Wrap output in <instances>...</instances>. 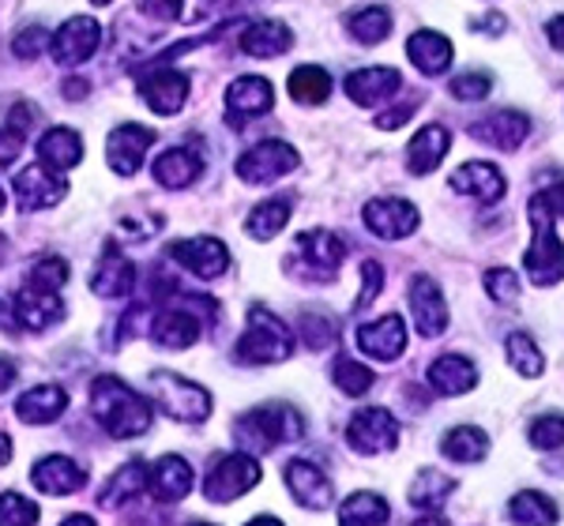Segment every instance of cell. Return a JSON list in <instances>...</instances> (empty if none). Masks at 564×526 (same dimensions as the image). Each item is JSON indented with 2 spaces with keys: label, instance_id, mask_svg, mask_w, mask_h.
<instances>
[{
  "label": "cell",
  "instance_id": "cell-18",
  "mask_svg": "<svg viewBox=\"0 0 564 526\" xmlns=\"http://www.w3.org/2000/svg\"><path fill=\"white\" fill-rule=\"evenodd\" d=\"M170 256H174L185 271H193L196 278H204V283L226 275V267H230V252H226V244L215 241V238L174 241L170 244Z\"/></svg>",
  "mask_w": 564,
  "mask_h": 526
},
{
  "label": "cell",
  "instance_id": "cell-19",
  "mask_svg": "<svg viewBox=\"0 0 564 526\" xmlns=\"http://www.w3.org/2000/svg\"><path fill=\"white\" fill-rule=\"evenodd\" d=\"M90 289L98 297H106V302H121V297H129L135 289V263L124 256L117 241L106 244L102 260H98L95 275H90Z\"/></svg>",
  "mask_w": 564,
  "mask_h": 526
},
{
  "label": "cell",
  "instance_id": "cell-40",
  "mask_svg": "<svg viewBox=\"0 0 564 526\" xmlns=\"http://www.w3.org/2000/svg\"><path fill=\"white\" fill-rule=\"evenodd\" d=\"M327 95H332V76H327L324 68H316V65L294 68V76H290V98H294V102L324 106Z\"/></svg>",
  "mask_w": 564,
  "mask_h": 526
},
{
  "label": "cell",
  "instance_id": "cell-4",
  "mask_svg": "<svg viewBox=\"0 0 564 526\" xmlns=\"http://www.w3.org/2000/svg\"><path fill=\"white\" fill-rule=\"evenodd\" d=\"M234 358L241 365H279V361L294 358V331L268 305H252Z\"/></svg>",
  "mask_w": 564,
  "mask_h": 526
},
{
  "label": "cell",
  "instance_id": "cell-50",
  "mask_svg": "<svg viewBox=\"0 0 564 526\" xmlns=\"http://www.w3.org/2000/svg\"><path fill=\"white\" fill-rule=\"evenodd\" d=\"M489 90H494V79L481 76V72H463V76L452 79V95L459 102H486Z\"/></svg>",
  "mask_w": 564,
  "mask_h": 526
},
{
  "label": "cell",
  "instance_id": "cell-52",
  "mask_svg": "<svg viewBox=\"0 0 564 526\" xmlns=\"http://www.w3.org/2000/svg\"><path fill=\"white\" fill-rule=\"evenodd\" d=\"M380 289H384V267H380L377 260H366L361 263V294L358 302H354V308H366L380 297Z\"/></svg>",
  "mask_w": 564,
  "mask_h": 526
},
{
  "label": "cell",
  "instance_id": "cell-5",
  "mask_svg": "<svg viewBox=\"0 0 564 526\" xmlns=\"http://www.w3.org/2000/svg\"><path fill=\"white\" fill-rule=\"evenodd\" d=\"M148 384H151L154 406H162L174 421L199 425L212 417V395H207V387H199L196 380H185L177 373H151Z\"/></svg>",
  "mask_w": 564,
  "mask_h": 526
},
{
  "label": "cell",
  "instance_id": "cell-6",
  "mask_svg": "<svg viewBox=\"0 0 564 526\" xmlns=\"http://www.w3.org/2000/svg\"><path fill=\"white\" fill-rule=\"evenodd\" d=\"M263 478L257 456H249V451H234V456H218L215 467L207 470L204 478V496L212 504H230L245 496L249 489H257Z\"/></svg>",
  "mask_w": 564,
  "mask_h": 526
},
{
  "label": "cell",
  "instance_id": "cell-33",
  "mask_svg": "<svg viewBox=\"0 0 564 526\" xmlns=\"http://www.w3.org/2000/svg\"><path fill=\"white\" fill-rule=\"evenodd\" d=\"M39 158H42V166L57 169V174H68V169H76L79 158H84V140L72 129H50L39 140Z\"/></svg>",
  "mask_w": 564,
  "mask_h": 526
},
{
  "label": "cell",
  "instance_id": "cell-12",
  "mask_svg": "<svg viewBox=\"0 0 564 526\" xmlns=\"http://www.w3.org/2000/svg\"><path fill=\"white\" fill-rule=\"evenodd\" d=\"M361 219H366L372 238H380V241H403V238H411V233L417 230L422 215H417V207L406 204V199L384 196V199H369V204L361 207Z\"/></svg>",
  "mask_w": 564,
  "mask_h": 526
},
{
  "label": "cell",
  "instance_id": "cell-44",
  "mask_svg": "<svg viewBox=\"0 0 564 526\" xmlns=\"http://www.w3.org/2000/svg\"><path fill=\"white\" fill-rule=\"evenodd\" d=\"M332 380H335V387H339L343 395L361 398L366 392H372L377 373L366 369V365H358V361H350V358H339V361H335V369H332Z\"/></svg>",
  "mask_w": 564,
  "mask_h": 526
},
{
  "label": "cell",
  "instance_id": "cell-55",
  "mask_svg": "<svg viewBox=\"0 0 564 526\" xmlns=\"http://www.w3.org/2000/svg\"><path fill=\"white\" fill-rule=\"evenodd\" d=\"M414 113H417V106H414V102L395 106V110H388V113H377V129L391 132V129H399V124H406V121H411Z\"/></svg>",
  "mask_w": 564,
  "mask_h": 526
},
{
  "label": "cell",
  "instance_id": "cell-34",
  "mask_svg": "<svg viewBox=\"0 0 564 526\" xmlns=\"http://www.w3.org/2000/svg\"><path fill=\"white\" fill-rule=\"evenodd\" d=\"M151 339L166 350H188L196 347L199 339V320L193 313H181V308H170V313H159L151 324Z\"/></svg>",
  "mask_w": 564,
  "mask_h": 526
},
{
  "label": "cell",
  "instance_id": "cell-22",
  "mask_svg": "<svg viewBox=\"0 0 564 526\" xmlns=\"http://www.w3.org/2000/svg\"><path fill=\"white\" fill-rule=\"evenodd\" d=\"M470 135L497 151H516L527 135H531V117L520 110H497V113H489L470 124Z\"/></svg>",
  "mask_w": 564,
  "mask_h": 526
},
{
  "label": "cell",
  "instance_id": "cell-32",
  "mask_svg": "<svg viewBox=\"0 0 564 526\" xmlns=\"http://www.w3.org/2000/svg\"><path fill=\"white\" fill-rule=\"evenodd\" d=\"M406 57L422 76H441L452 68V42L436 31H417L406 39Z\"/></svg>",
  "mask_w": 564,
  "mask_h": 526
},
{
  "label": "cell",
  "instance_id": "cell-57",
  "mask_svg": "<svg viewBox=\"0 0 564 526\" xmlns=\"http://www.w3.org/2000/svg\"><path fill=\"white\" fill-rule=\"evenodd\" d=\"M470 26H475V31H486V34H505V20H500V15H494V12H486V15H478V20H470Z\"/></svg>",
  "mask_w": 564,
  "mask_h": 526
},
{
  "label": "cell",
  "instance_id": "cell-7",
  "mask_svg": "<svg viewBox=\"0 0 564 526\" xmlns=\"http://www.w3.org/2000/svg\"><path fill=\"white\" fill-rule=\"evenodd\" d=\"M343 260H347V244L332 230H308L294 241V271L316 278V283H335Z\"/></svg>",
  "mask_w": 564,
  "mask_h": 526
},
{
  "label": "cell",
  "instance_id": "cell-41",
  "mask_svg": "<svg viewBox=\"0 0 564 526\" xmlns=\"http://www.w3.org/2000/svg\"><path fill=\"white\" fill-rule=\"evenodd\" d=\"M505 350H508V365H512L520 376H527V380L542 376L545 358H542V350L534 347V339L527 331H512V335H508Z\"/></svg>",
  "mask_w": 564,
  "mask_h": 526
},
{
  "label": "cell",
  "instance_id": "cell-60",
  "mask_svg": "<svg viewBox=\"0 0 564 526\" xmlns=\"http://www.w3.org/2000/svg\"><path fill=\"white\" fill-rule=\"evenodd\" d=\"M65 98H87V84H84V79H68V84H65Z\"/></svg>",
  "mask_w": 564,
  "mask_h": 526
},
{
  "label": "cell",
  "instance_id": "cell-3",
  "mask_svg": "<svg viewBox=\"0 0 564 526\" xmlns=\"http://www.w3.org/2000/svg\"><path fill=\"white\" fill-rule=\"evenodd\" d=\"M305 437V417L286 403H268L234 421V440L249 456H268L279 443H297Z\"/></svg>",
  "mask_w": 564,
  "mask_h": 526
},
{
  "label": "cell",
  "instance_id": "cell-23",
  "mask_svg": "<svg viewBox=\"0 0 564 526\" xmlns=\"http://www.w3.org/2000/svg\"><path fill=\"white\" fill-rule=\"evenodd\" d=\"M358 347L377 361H395L406 350V324L403 316H380L377 324H361L358 328Z\"/></svg>",
  "mask_w": 564,
  "mask_h": 526
},
{
  "label": "cell",
  "instance_id": "cell-30",
  "mask_svg": "<svg viewBox=\"0 0 564 526\" xmlns=\"http://www.w3.org/2000/svg\"><path fill=\"white\" fill-rule=\"evenodd\" d=\"M448 147H452L448 129H441V124H425V129L406 143V169H411L414 177L433 174V169L444 162Z\"/></svg>",
  "mask_w": 564,
  "mask_h": 526
},
{
  "label": "cell",
  "instance_id": "cell-1",
  "mask_svg": "<svg viewBox=\"0 0 564 526\" xmlns=\"http://www.w3.org/2000/svg\"><path fill=\"white\" fill-rule=\"evenodd\" d=\"M90 406H95V417L113 440H132L151 429L154 403L124 384L121 376H98L90 384Z\"/></svg>",
  "mask_w": 564,
  "mask_h": 526
},
{
  "label": "cell",
  "instance_id": "cell-53",
  "mask_svg": "<svg viewBox=\"0 0 564 526\" xmlns=\"http://www.w3.org/2000/svg\"><path fill=\"white\" fill-rule=\"evenodd\" d=\"M140 12L154 15V20H162V23H174L185 15V0H140Z\"/></svg>",
  "mask_w": 564,
  "mask_h": 526
},
{
  "label": "cell",
  "instance_id": "cell-35",
  "mask_svg": "<svg viewBox=\"0 0 564 526\" xmlns=\"http://www.w3.org/2000/svg\"><path fill=\"white\" fill-rule=\"evenodd\" d=\"M143 489H148V467H143L140 459L124 462V467L106 482L102 496H98V504H102L106 512H117V507H124V504L132 501V496H140Z\"/></svg>",
  "mask_w": 564,
  "mask_h": 526
},
{
  "label": "cell",
  "instance_id": "cell-42",
  "mask_svg": "<svg viewBox=\"0 0 564 526\" xmlns=\"http://www.w3.org/2000/svg\"><path fill=\"white\" fill-rule=\"evenodd\" d=\"M508 515H512L516 523H557L561 519V512H557V504L550 501L545 493H520L512 504H508Z\"/></svg>",
  "mask_w": 564,
  "mask_h": 526
},
{
  "label": "cell",
  "instance_id": "cell-36",
  "mask_svg": "<svg viewBox=\"0 0 564 526\" xmlns=\"http://www.w3.org/2000/svg\"><path fill=\"white\" fill-rule=\"evenodd\" d=\"M452 493H456V478L441 474V470H422V474L411 482L406 501H411L417 512H441Z\"/></svg>",
  "mask_w": 564,
  "mask_h": 526
},
{
  "label": "cell",
  "instance_id": "cell-10",
  "mask_svg": "<svg viewBox=\"0 0 564 526\" xmlns=\"http://www.w3.org/2000/svg\"><path fill=\"white\" fill-rule=\"evenodd\" d=\"M151 68L154 72L140 68V84H135L140 98L159 117L181 113V106L188 102V90H193V79H188L185 72H177V68H159V65H151Z\"/></svg>",
  "mask_w": 564,
  "mask_h": 526
},
{
  "label": "cell",
  "instance_id": "cell-13",
  "mask_svg": "<svg viewBox=\"0 0 564 526\" xmlns=\"http://www.w3.org/2000/svg\"><path fill=\"white\" fill-rule=\"evenodd\" d=\"M98 45H102V26H98V20L95 15H76V20H68L50 39V53H53L57 65L76 68V65H84V61L95 57Z\"/></svg>",
  "mask_w": 564,
  "mask_h": 526
},
{
  "label": "cell",
  "instance_id": "cell-37",
  "mask_svg": "<svg viewBox=\"0 0 564 526\" xmlns=\"http://www.w3.org/2000/svg\"><path fill=\"white\" fill-rule=\"evenodd\" d=\"M441 451L452 462H481L489 456V437L478 425H456V429L441 440Z\"/></svg>",
  "mask_w": 564,
  "mask_h": 526
},
{
  "label": "cell",
  "instance_id": "cell-26",
  "mask_svg": "<svg viewBox=\"0 0 564 526\" xmlns=\"http://www.w3.org/2000/svg\"><path fill=\"white\" fill-rule=\"evenodd\" d=\"M448 185L463 196L478 199V204H497L508 188L505 174H500L497 166H489V162H463L456 174L448 177Z\"/></svg>",
  "mask_w": 564,
  "mask_h": 526
},
{
  "label": "cell",
  "instance_id": "cell-11",
  "mask_svg": "<svg viewBox=\"0 0 564 526\" xmlns=\"http://www.w3.org/2000/svg\"><path fill=\"white\" fill-rule=\"evenodd\" d=\"M12 196H15V207L20 211H45V207H57L61 199L68 196V180L57 174V169H50V166H23L20 174H15V188H12Z\"/></svg>",
  "mask_w": 564,
  "mask_h": 526
},
{
  "label": "cell",
  "instance_id": "cell-46",
  "mask_svg": "<svg viewBox=\"0 0 564 526\" xmlns=\"http://www.w3.org/2000/svg\"><path fill=\"white\" fill-rule=\"evenodd\" d=\"M39 504L20 493H0V526H31L39 523Z\"/></svg>",
  "mask_w": 564,
  "mask_h": 526
},
{
  "label": "cell",
  "instance_id": "cell-45",
  "mask_svg": "<svg viewBox=\"0 0 564 526\" xmlns=\"http://www.w3.org/2000/svg\"><path fill=\"white\" fill-rule=\"evenodd\" d=\"M486 294L494 297L497 305H516L520 302V294H523V283H520V275L516 271H508V267H494V271H486Z\"/></svg>",
  "mask_w": 564,
  "mask_h": 526
},
{
  "label": "cell",
  "instance_id": "cell-39",
  "mask_svg": "<svg viewBox=\"0 0 564 526\" xmlns=\"http://www.w3.org/2000/svg\"><path fill=\"white\" fill-rule=\"evenodd\" d=\"M347 31H350V39H358L361 45H377L391 34V12L380 4L358 8V12L347 15Z\"/></svg>",
  "mask_w": 564,
  "mask_h": 526
},
{
  "label": "cell",
  "instance_id": "cell-25",
  "mask_svg": "<svg viewBox=\"0 0 564 526\" xmlns=\"http://www.w3.org/2000/svg\"><path fill=\"white\" fill-rule=\"evenodd\" d=\"M399 87H403V76L395 68H361L343 84L354 106H384L391 95H399Z\"/></svg>",
  "mask_w": 564,
  "mask_h": 526
},
{
  "label": "cell",
  "instance_id": "cell-14",
  "mask_svg": "<svg viewBox=\"0 0 564 526\" xmlns=\"http://www.w3.org/2000/svg\"><path fill=\"white\" fill-rule=\"evenodd\" d=\"M12 316L20 320L26 331H45L57 328L65 320V302H61V289H42L34 283L20 286V294L12 297Z\"/></svg>",
  "mask_w": 564,
  "mask_h": 526
},
{
  "label": "cell",
  "instance_id": "cell-9",
  "mask_svg": "<svg viewBox=\"0 0 564 526\" xmlns=\"http://www.w3.org/2000/svg\"><path fill=\"white\" fill-rule=\"evenodd\" d=\"M347 443L361 456H384V451L399 448V421L384 406H366L350 417L347 425Z\"/></svg>",
  "mask_w": 564,
  "mask_h": 526
},
{
  "label": "cell",
  "instance_id": "cell-61",
  "mask_svg": "<svg viewBox=\"0 0 564 526\" xmlns=\"http://www.w3.org/2000/svg\"><path fill=\"white\" fill-rule=\"evenodd\" d=\"M8 462H12V437L0 432V467H8Z\"/></svg>",
  "mask_w": 564,
  "mask_h": 526
},
{
  "label": "cell",
  "instance_id": "cell-2",
  "mask_svg": "<svg viewBox=\"0 0 564 526\" xmlns=\"http://www.w3.org/2000/svg\"><path fill=\"white\" fill-rule=\"evenodd\" d=\"M527 215H531V230H534V241L527 249V275L539 286H557L561 283V233H557L561 185L534 196Z\"/></svg>",
  "mask_w": 564,
  "mask_h": 526
},
{
  "label": "cell",
  "instance_id": "cell-62",
  "mask_svg": "<svg viewBox=\"0 0 564 526\" xmlns=\"http://www.w3.org/2000/svg\"><path fill=\"white\" fill-rule=\"evenodd\" d=\"M4 207H8V196H4V193H0V215H4Z\"/></svg>",
  "mask_w": 564,
  "mask_h": 526
},
{
  "label": "cell",
  "instance_id": "cell-28",
  "mask_svg": "<svg viewBox=\"0 0 564 526\" xmlns=\"http://www.w3.org/2000/svg\"><path fill=\"white\" fill-rule=\"evenodd\" d=\"M68 410V392L57 384H39L15 398V417L23 425H53Z\"/></svg>",
  "mask_w": 564,
  "mask_h": 526
},
{
  "label": "cell",
  "instance_id": "cell-21",
  "mask_svg": "<svg viewBox=\"0 0 564 526\" xmlns=\"http://www.w3.org/2000/svg\"><path fill=\"white\" fill-rule=\"evenodd\" d=\"M31 482L45 496H68V493H79V489L87 485V470L68 456H45V459L34 462Z\"/></svg>",
  "mask_w": 564,
  "mask_h": 526
},
{
  "label": "cell",
  "instance_id": "cell-38",
  "mask_svg": "<svg viewBox=\"0 0 564 526\" xmlns=\"http://www.w3.org/2000/svg\"><path fill=\"white\" fill-rule=\"evenodd\" d=\"M290 211H294V204L290 199H263L257 211L249 215V222H245V230H249L252 241H271L282 233V226L290 222Z\"/></svg>",
  "mask_w": 564,
  "mask_h": 526
},
{
  "label": "cell",
  "instance_id": "cell-17",
  "mask_svg": "<svg viewBox=\"0 0 564 526\" xmlns=\"http://www.w3.org/2000/svg\"><path fill=\"white\" fill-rule=\"evenodd\" d=\"M282 478H286L290 496H294V501L302 504V507H308V512H324V507H332V501H335L332 478H327L321 467H313L308 459L286 462Z\"/></svg>",
  "mask_w": 564,
  "mask_h": 526
},
{
  "label": "cell",
  "instance_id": "cell-48",
  "mask_svg": "<svg viewBox=\"0 0 564 526\" xmlns=\"http://www.w3.org/2000/svg\"><path fill=\"white\" fill-rule=\"evenodd\" d=\"M26 283H34V286H42V289H61V286L68 283V260H61V256H42V260L31 267Z\"/></svg>",
  "mask_w": 564,
  "mask_h": 526
},
{
  "label": "cell",
  "instance_id": "cell-16",
  "mask_svg": "<svg viewBox=\"0 0 564 526\" xmlns=\"http://www.w3.org/2000/svg\"><path fill=\"white\" fill-rule=\"evenodd\" d=\"M151 147H154V132L148 124H121V129H113V135L106 140V162L117 177H132V174H140Z\"/></svg>",
  "mask_w": 564,
  "mask_h": 526
},
{
  "label": "cell",
  "instance_id": "cell-63",
  "mask_svg": "<svg viewBox=\"0 0 564 526\" xmlns=\"http://www.w3.org/2000/svg\"><path fill=\"white\" fill-rule=\"evenodd\" d=\"M90 4H113V0H90Z\"/></svg>",
  "mask_w": 564,
  "mask_h": 526
},
{
  "label": "cell",
  "instance_id": "cell-15",
  "mask_svg": "<svg viewBox=\"0 0 564 526\" xmlns=\"http://www.w3.org/2000/svg\"><path fill=\"white\" fill-rule=\"evenodd\" d=\"M406 302H411L414 328L422 339H436V335L448 331V302H444L441 286L430 275H414L411 289H406Z\"/></svg>",
  "mask_w": 564,
  "mask_h": 526
},
{
  "label": "cell",
  "instance_id": "cell-31",
  "mask_svg": "<svg viewBox=\"0 0 564 526\" xmlns=\"http://www.w3.org/2000/svg\"><path fill=\"white\" fill-rule=\"evenodd\" d=\"M430 387L436 395H467L478 387V369L475 361L459 358V353H448V358H436L430 365Z\"/></svg>",
  "mask_w": 564,
  "mask_h": 526
},
{
  "label": "cell",
  "instance_id": "cell-47",
  "mask_svg": "<svg viewBox=\"0 0 564 526\" xmlns=\"http://www.w3.org/2000/svg\"><path fill=\"white\" fill-rule=\"evenodd\" d=\"M335 335H339V328H335V320L327 313H305L302 316V339L308 350H327L335 342Z\"/></svg>",
  "mask_w": 564,
  "mask_h": 526
},
{
  "label": "cell",
  "instance_id": "cell-20",
  "mask_svg": "<svg viewBox=\"0 0 564 526\" xmlns=\"http://www.w3.org/2000/svg\"><path fill=\"white\" fill-rule=\"evenodd\" d=\"M275 106V90L263 76H241L226 87V117L234 129H241L249 117H263Z\"/></svg>",
  "mask_w": 564,
  "mask_h": 526
},
{
  "label": "cell",
  "instance_id": "cell-49",
  "mask_svg": "<svg viewBox=\"0 0 564 526\" xmlns=\"http://www.w3.org/2000/svg\"><path fill=\"white\" fill-rule=\"evenodd\" d=\"M561 432H564V417L561 414H545L539 421H531V429H527V437L539 451H553L561 448Z\"/></svg>",
  "mask_w": 564,
  "mask_h": 526
},
{
  "label": "cell",
  "instance_id": "cell-43",
  "mask_svg": "<svg viewBox=\"0 0 564 526\" xmlns=\"http://www.w3.org/2000/svg\"><path fill=\"white\" fill-rule=\"evenodd\" d=\"M391 507L384 504V496L377 493H354L339 504V519L343 523H388Z\"/></svg>",
  "mask_w": 564,
  "mask_h": 526
},
{
  "label": "cell",
  "instance_id": "cell-24",
  "mask_svg": "<svg viewBox=\"0 0 564 526\" xmlns=\"http://www.w3.org/2000/svg\"><path fill=\"white\" fill-rule=\"evenodd\" d=\"M148 489L159 504H177L193 493V467L181 456H162L148 470Z\"/></svg>",
  "mask_w": 564,
  "mask_h": 526
},
{
  "label": "cell",
  "instance_id": "cell-54",
  "mask_svg": "<svg viewBox=\"0 0 564 526\" xmlns=\"http://www.w3.org/2000/svg\"><path fill=\"white\" fill-rule=\"evenodd\" d=\"M23 154V135L20 132H8L0 129V169H8L15 158Z\"/></svg>",
  "mask_w": 564,
  "mask_h": 526
},
{
  "label": "cell",
  "instance_id": "cell-8",
  "mask_svg": "<svg viewBox=\"0 0 564 526\" xmlns=\"http://www.w3.org/2000/svg\"><path fill=\"white\" fill-rule=\"evenodd\" d=\"M297 166H302V158L286 140H263L238 158V177L245 185H275L286 174H294Z\"/></svg>",
  "mask_w": 564,
  "mask_h": 526
},
{
  "label": "cell",
  "instance_id": "cell-51",
  "mask_svg": "<svg viewBox=\"0 0 564 526\" xmlns=\"http://www.w3.org/2000/svg\"><path fill=\"white\" fill-rule=\"evenodd\" d=\"M45 45H50V34H45V26H26V31H20L12 39V53L20 61H34L45 53Z\"/></svg>",
  "mask_w": 564,
  "mask_h": 526
},
{
  "label": "cell",
  "instance_id": "cell-27",
  "mask_svg": "<svg viewBox=\"0 0 564 526\" xmlns=\"http://www.w3.org/2000/svg\"><path fill=\"white\" fill-rule=\"evenodd\" d=\"M199 174H204V158H199L193 147L162 151L159 158H154V166H151V177L159 180L162 188H170V193L188 188L193 180H199Z\"/></svg>",
  "mask_w": 564,
  "mask_h": 526
},
{
  "label": "cell",
  "instance_id": "cell-29",
  "mask_svg": "<svg viewBox=\"0 0 564 526\" xmlns=\"http://www.w3.org/2000/svg\"><path fill=\"white\" fill-rule=\"evenodd\" d=\"M241 50L260 61L282 57V53L294 50V31L282 20H257L241 31Z\"/></svg>",
  "mask_w": 564,
  "mask_h": 526
},
{
  "label": "cell",
  "instance_id": "cell-56",
  "mask_svg": "<svg viewBox=\"0 0 564 526\" xmlns=\"http://www.w3.org/2000/svg\"><path fill=\"white\" fill-rule=\"evenodd\" d=\"M8 121H12V132H20L26 135V129L34 124V110H31V102H20L12 113H8Z\"/></svg>",
  "mask_w": 564,
  "mask_h": 526
},
{
  "label": "cell",
  "instance_id": "cell-58",
  "mask_svg": "<svg viewBox=\"0 0 564 526\" xmlns=\"http://www.w3.org/2000/svg\"><path fill=\"white\" fill-rule=\"evenodd\" d=\"M545 34H550V45H553V50H564V20H561V15H557V20H550V23H545Z\"/></svg>",
  "mask_w": 564,
  "mask_h": 526
},
{
  "label": "cell",
  "instance_id": "cell-59",
  "mask_svg": "<svg viewBox=\"0 0 564 526\" xmlns=\"http://www.w3.org/2000/svg\"><path fill=\"white\" fill-rule=\"evenodd\" d=\"M15 384V361L12 358H0V392Z\"/></svg>",
  "mask_w": 564,
  "mask_h": 526
}]
</instances>
